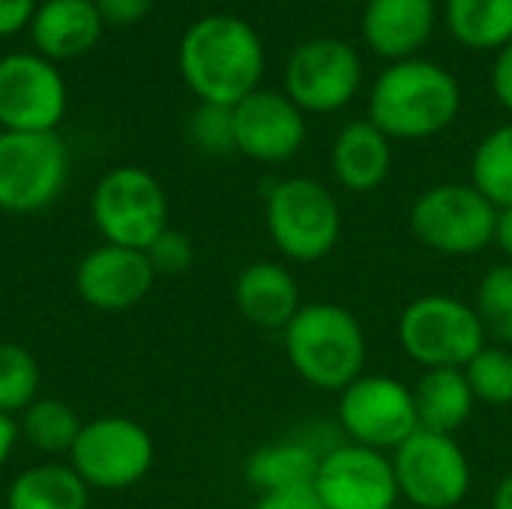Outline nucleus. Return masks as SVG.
<instances>
[{"mask_svg": "<svg viewBox=\"0 0 512 509\" xmlns=\"http://www.w3.org/2000/svg\"><path fill=\"white\" fill-rule=\"evenodd\" d=\"M156 459L150 432L129 417H96L81 426L69 465L90 492H123L138 486Z\"/></svg>", "mask_w": 512, "mask_h": 509, "instance_id": "obj_8", "label": "nucleus"}, {"mask_svg": "<svg viewBox=\"0 0 512 509\" xmlns=\"http://www.w3.org/2000/svg\"><path fill=\"white\" fill-rule=\"evenodd\" d=\"M477 402L504 408L512 405V351L504 345L486 342L471 363L462 369Z\"/></svg>", "mask_w": 512, "mask_h": 509, "instance_id": "obj_29", "label": "nucleus"}, {"mask_svg": "<svg viewBox=\"0 0 512 509\" xmlns=\"http://www.w3.org/2000/svg\"><path fill=\"white\" fill-rule=\"evenodd\" d=\"M177 66L198 102L234 108L261 84L264 42L249 21L213 12L183 33Z\"/></svg>", "mask_w": 512, "mask_h": 509, "instance_id": "obj_1", "label": "nucleus"}, {"mask_svg": "<svg viewBox=\"0 0 512 509\" xmlns=\"http://www.w3.org/2000/svg\"><path fill=\"white\" fill-rule=\"evenodd\" d=\"M39 384L36 357L15 342H0V411L18 420L39 399Z\"/></svg>", "mask_w": 512, "mask_h": 509, "instance_id": "obj_27", "label": "nucleus"}, {"mask_svg": "<svg viewBox=\"0 0 512 509\" xmlns=\"http://www.w3.org/2000/svg\"><path fill=\"white\" fill-rule=\"evenodd\" d=\"M321 456L306 441H276L261 450H255L246 462V480L261 492H291V489H309L318 477Z\"/></svg>", "mask_w": 512, "mask_h": 509, "instance_id": "obj_22", "label": "nucleus"}, {"mask_svg": "<svg viewBox=\"0 0 512 509\" xmlns=\"http://www.w3.org/2000/svg\"><path fill=\"white\" fill-rule=\"evenodd\" d=\"M36 6V0H0V39L30 30Z\"/></svg>", "mask_w": 512, "mask_h": 509, "instance_id": "obj_33", "label": "nucleus"}, {"mask_svg": "<svg viewBox=\"0 0 512 509\" xmlns=\"http://www.w3.org/2000/svg\"><path fill=\"white\" fill-rule=\"evenodd\" d=\"M471 186L498 210L512 207V120L483 135L471 159Z\"/></svg>", "mask_w": 512, "mask_h": 509, "instance_id": "obj_26", "label": "nucleus"}, {"mask_svg": "<svg viewBox=\"0 0 512 509\" xmlns=\"http://www.w3.org/2000/svg\"><path fill=\"white\" fill-rule=\"evenodd\" d=\"M18 441H21V432H18V420L0 411V468H3V465H6V462L12 459V453H15Z\"/></svg>", "mask_w": 512, "mask_h": 509, "instance_id": "obj_36", "label": "nucleus"}, {"mask_svg": "<svg viewBox=\"0 0 512 509\" xmlns=\"http://www.w3.org/2000/svg\"><path fill=\"white\" fill-rule=\"evenodd\" d=\"M435 21V0H369L360 30L375 54L399 63L417 57V51L432 39Z\"/></svg>", "mask_w": 512, "mask_h": 509, "instance_id": "obj_17", "label": "nucleus"}, {"mask_svg": "<svg viewBox=\"0 0 512 509\" xmlns=\"http://www.w3.org/2000/svg\"><path fill=\"white\" fill-rule=\"evenodd\" d=\"M486 342L474 303L450 294H423L399 315V345L420 369H465Z\"/></svg>", "mask_w": 512, "mask_h": 509, "instance_id": "obj_6", "label": "nucleus"}, {"mask_svg": "<svg viewBox=\"0 0 512 509\" xmlns=\"http://www.w3.org/2000/svg\"><path fill=\"white\" fill-rule=\"evenodd\" d=\"M330 168L342 189L369 195L381 189L393 171V141L372 120H351L333 141Z\"/></svg>", "mask_w": 512, "mask_h": 509, "instance_id": "obj_18", "label": "nucleus"}, {"mask_svg": "<svg viewBox=\"0 0 512 509\" xmlns=\"http://www.w3.org/2000/svg\"><path fill=\"white\" fill-rule=\"evenodd\" d=\"M282 345L291 369L324 393L354 384L369 357L363 324L342 303H303L282 330Z\"/></svg>", "mask_w": 512, "mask_h": 509, "instance_id": "obj_3", "label": "nucleus"}, {"mask_svg": "<svg viewBox=\"0 0 512 509\" xmlns=\"http://www.w3.org/2000/svg\"><path fill=\"white\" fill-rule=\"evenodd\" d=\"M69 180V150L57 132L0 129V210L30 216L51 207Z\"/></svg>", "mask_w": 512, "mask_h": 509, "instance_id": "obj_9", "label": "nucleus"}, {"mask_svg": "<svg viewBox=\"0 0 512 509\" xmlns=\"http://www.w3.org/2000/svg\"><path fill=\"white\" fill-rule=\"evenodd\" d=\"M102 15L96 0H45L30 21V39L45 60H72L87 54L102 36Z\"/></svg>", "mask_w": 512, "mask_h": 509, "instance_id": "obj_19", "label": "nucleus"}, {"mask_svg": "<svg viewBox=\"0 0 512 509\" xmlns=\"http://www.w3.org/2000/svg\"><path fill=\"white\" fill-rule=\"evenodd\" d=\"M462 111L456 75L432 60L390 63L372 84L369 120L390 141H426L441 135Z\"/></svg>", "mask_w": 512, "mask_h": 509, "instance_id": "obj_2", "label": "nucleus"}, {"mask_svg": "<svg viewBox=\"0 0 512 509\" xmlns=\"http://www.w3.org/2000/svg\"><path fill=\"white\" fill-rule=\"evenodd\" d=\"M312 489L327 509H396L402 501L393 459L351 441L324 450Z\"/></svg>", "mask_w": 512, "mask_h": 509, "instance_id": "obj_14", "label": "nucleus"}, {"mask_svg": "<svg viewBox=\"0 0 512 509\" xmlns=\"http://www.w3.org/2000/svg\"><path fill=\"white\" fill-rule=\"evenodd\" d=\"M420 429L438 435H456L474 414V393L462 369H423L411 387Z\"/></svg>", "mask_w": 512, "mask_h": 509, "instance_id": "obj_21", "label": "nucleus"}, {"mask_svg": "<svg viewBox=\"0 0 512 509\" xmlns=\"http://www.w3.org/2000/svg\"><path fill=\"white\" fill-rule=\"evenodd\" d=\"M339 426L351 444L393 453L417 429L414 390L390 375H360L339 393Z\"/></svg>", "mask_w": 512, "mask_h": 509, "instance_id": "obj_11", "label": "nucleus"}, {"mask_svg": "<svg viewBox=\"0 0 512 509\" xmlns=\"http://www.w3.org/2000/svg\"><path fill=\"white\" fill-rule=\"evenodd\" d=\"M495 243L498 249L507 255V261L512 264V207L498 210V225H495Z\"/></svg>", "mask_w": 512, "mask_h": 509, "instance_id": "obj_37", "label": "nucleus"}, {"mask_svg": "<svg viewBox=\"0 0 512 509\" xmlns=\"http://www.w3.org/2000/svg\"><path fill=\"white\" fill-rule=\"evenodd\" d=\"M156 279L159 276H180L192 267L195 261V246L192 240L183 234V231H174V228H165L147 249H144Z\"/></svg>", "mask_w": 512, "mask_h": 509, "instance_id": "obj_31", "label": "nucleus"}, {"mask_svg": "<svg viewBox=\"0 0 512 509\" xmlns=\"http://www.w3.org/2000/svg\"><path fill=\"white\" fill-rule=\"evenodd\" d=\"M81 426L84 423L78 420L75 408L66 405L63 399H36L18 417L21 438L36 453H45V456H69Z\"/></svg>", "mask_w": 512, "mask_h": 509, "instance_id": "obj_25", "label": "nucleus"}, {"mask_svg": "<svg viewBox=\"0 0 512 509\" xmlns=\"http://www.w3.org/2000/svg\"><path fill=\"white\" fill-rule=\"evenodd\" d=\"M69 87L57 63L36 51L0 57V129L3 132H57L66 117Z\"/></svg>", "mask_w": 512, "mask_h": 509, "instance_id": "obj_13", "label": "nucleus"}, {"mask_svg": "<svg viewBox=\"0 0 512 509\" xmlns=\"http://www.w3.org/2000/svg\"><path fill=\"white\" fill-rule=\"evenodd\" d=\"M3 504L6 509H87L90 489L72 465L42 462L12 480Z\"/></svg>", "mask_w": 512, "mask_h": 509, "instance_id": "obj_23", "label": "nucleus"}, {"mask_svg": "<svg viewBox=\"0 0 512 509\" xmlns=\"http://www.w3.org/2000/svg\"><path fill=\"white\" fill-rule=\"evenodd\" d=\"M0 509H6V504H0Z\"/></svg>", "mask_w": 512, "mask_h": 509, "instance_id": "obj_39", "label": "nucleus"}, {"mask_svg": "<svg viewBox=\"0 0 512 509\" xmlns=\"http://www.w3.org/2000/svg\"><path fill=\"white\" fill-rule=\"evenodd\" d=\"M234 141L261 165L288 162L306 144V114L285 93L258 87L234 105Z\"/></svg>", "mask_w": 512, "mask_h": 509, "instance_id": "obj_15", "label": "nucleus"}, {"mask_svg": "<svg viewBox=\"0 0 512 509\" xmlns=\"http://www.w3.org/2000/svg\"><path fill=\"white\" fill-rule=\"evenodd\" d=\"M408 225L426 249L468 258L495 243L498 207L471 183H438L414 198Z\"/></svg>", "mask_w": 512, "mask_h": 509, "instance_id": "obj_5", "label": "nucleus"}, {"mask_svg": "<svg viewBox=\"0 0 512 509\" xmlns=\"http://www.w3.org/2000/svg\"><path fill=\"white\" fill-rule=\"evenodd\" d=\"M474 309L486 330V339L512 348V264L504 261L483 273L477 285Z\"/></svg>", "mask_w": 512, "mask_h": 509, "instance_id": "obj_28", "label": "nucleus"}, {"mask_svg": "<svg viewBox=\"0 0 512 509\" xmlns=\"http://www.w3.org/2000/svg\"><path fill=\"white\" fill-rule=\"evenodd\" d=\"M234 303L261 330H285L303 306L294 273L279 261L246 264L234 282Z\"/></svg>", "mask_w": 512, "mask_h": 509, "instance_id": "obj_20", "label": "nucleus"}, {"mask_svg": "<svg viewBox=\"0 0 512 509\" xmlns=\"http://www.w3.org/2000/svg\"><path fill=\"white\" fill-rule=\"evenodd\" d=\"M450 36L474 51H501L512 42V0H447Z\"/></svg>", "mask_w": 512, "mask_h": 509, "instance_id": "obj_24", "label": "nucleus"}, {"mask_svg": "<svg viewBox=\"0 0 512 509\" xmlns=\"http://www.w3.org/2000/svg\"><path fill=\"white\" fill-rule=\"evenodd\" d=\"M255 509H327L321 504V498L315 495V489H291V492H273V495H261Z\"/></svg>", "mask_w": 512, "mask_h": 509, "instance_id": "obj_34", "label": "nucleus"}, {"mask_svg": "<svg viewBox=\"0 0 512 509\" xmlns=\"http://www.w3.org/2000/svg\"><path fill=\"white\" fill-rule=\"evenodd\" d=\"M267 234L294 264L324 261L342 237V207L315 177H288L264 198Z\"/></svg>", "mask_w": 512, "mask_h": 509, "instance_id": "obj_4", "label": "nucleus"}, {"mask_svg": "<svg viewBox=\"0 0 512 509\" xmlns=\"http://www.w3.org/2000/svg\"><path fill=\"white\" fill-rule=\"evenodd\" d=\"M189 138L201 153H210V156L234 153L237 150L234 108L213 105V102H198V108L189 117Z\"/></svg>", "mask_w": 512, "mask_h": 509, "instance_id": "obj_30", "label": "nucleus"}, {"mask_svg": "<svg viewBox=\"0 0 512 509\" xmlns=\"http://www.w3.org/2000/svg\"><path fill=\"white\" fill-rule=\"evenodd\" d=\"M492 90H495V99L507 111H512V42H507L495 54V63H492Z\"/></svg>", "mask_w": 512, "mask_h": 509, "instance_id": "obj_35", "label": "nucleus"}, {"mask_svg": "<svg viewBox=\"0 0 512 509\" xmlns=\"http://www.w3.org/2000/svg\"><path fill=\"white\" fill-rule=\"evenodd\" d=\"M156 273L141 249L102 243L75 267L78 297L99 312H126L153 291Z\"/></svg>", "mask_w": 512, "mask_h": 509, "instance_id": "obj_16", "label": "nucleus"}, {"mask_svg": "<svg viewBox=\"0 0 512 509\" xmlns=\"http://www.w3.org/2000/svg\"><path fill=\"white\" fill-rule=\"evenodd\" d=\"M390 459L399 495L417 509H456L471 492V462L456 435L417 429Z\"/></svg>", "mask_w": 512, "mask_h": 509, "instance_id": "obj_10", "label": "nucleus"}, {"mask_svg": "<svg viewBox=\"0 0 512 509\" xmlns=\"http://www.w3.org/2000/svg\"><path fill=\"white\" fill-rule=\"evenodd\" d=\"M363 84V60L345 39L312 36L285 63V96L306 114L345 108Z\"/></svg>", "mask_w": 512, "mask_h": 509, "instance_id": "obj_12", "label": "nucleus"}, {"mask_svg": "<svg viewBox=\"0 0 512 509\" xmlns=\"http://www.w3.org/2000/svg\"><path fill=\"white\" fill-rule=\"evenodd\" d=\"M90 219L105 243L144 252L165 228H171L168 195L150 171L117 165L99 177L90 195Z\"/></svg>", "mask_w": 512, "mask_h": 509, "instance_id": "obj_7", "label": "nucleus"}, {"mask_svg": "<svg viewBox=\"0 0 512 509\" xmlns=\"http://www.w3.org/2000/svg\"><path fill=\"white\" fill-rule=\"evenodd\" d=\"M492 509H512V471L507 477H501V483L495 486Z\"/></svg>", "mask_w": 512, "mask_h": 509, "instance_id": "obj_38", "label": "nucleus"}, {"mask_svg": "<svg viewBox=\"0 0 512 509\" xmlns=\"http://www.w3.org/2000/svg\"><path fill=\"white\" fill-rule=\"evenodd\" d=\"M153 3L156 0H96L102 21L111 27H129V24L144 21L150 15Z\"/></svg>", "mask_w": 512, "mask_h": 509, "instance_id": "obj_32", "label": "nucleus"}]
</instances>
